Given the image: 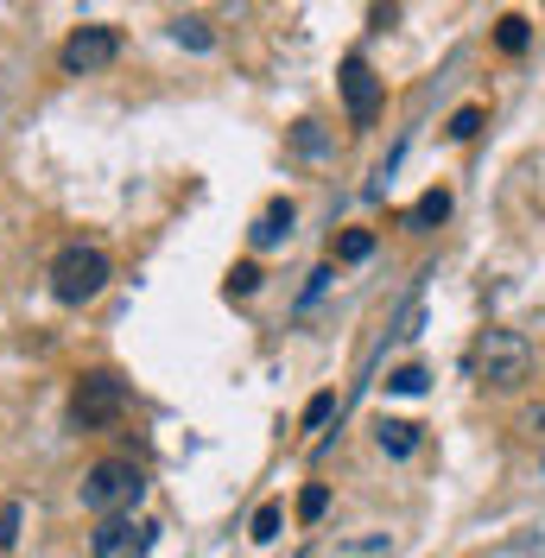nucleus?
Listing matches in <instances>:
<instances>
[{"instance_id":"f257e3e1","label":"nucleus","mask_w":545,"mask_h":558,"mask_svg":"<svg viewBox=\"0 0 545 558\" xmlns=\"http://www.w3.org/2000/svg\"><path fill=\"white\" fill-rule=\"evenodd\" d=\"M470 368H476L482 387L513 393L520 381H533V343H526L520 330H482L476 349H470Z\"/></svg>"},{"instance_id":"f03ea898","label":"nucleus","mask_w":545,"mask_h":558,"mask_svg":"<svg viewBox=\"0 0 545 558\" xmlns=\"http://www.w3.org/2000/svg\"><path fill=\"white\" fill-rule=\"evenodd\" d=\"M140 495H146V476H140L128 457H102V463L83 476V508H89V514H102V521L134 514Z\"/></svg>"},{"instance_id":"7ed1b4c3","label":"nucleus","mask_w":545,"mask_h":558,"mask_svg":"<svg viewBox=\"0 0 545 558\" xmlns=\"http://www.w3.org/2000/svg\"><path fill=\"white\" fill-rule=\"evenodd\" d=\"M108 286V254L102 247H64L58 260H51V292L64 299V305H89L96 292Z\"/></svg>"},{"instance_id":"20e7f679","label":"nucleus","mask_w":545,"mask_h":558,"mask_svg":"<svg viewBox=\"0 0 545 558\" xmlns=\"http://www.w3.org/2000/svg\"><path fill=\"white\" fill-rule=\"evenodd\" d=\"M114 58H121V33H114V26H76V33L64 38V51H58V64H64L70 76L108 70Z\"/></svg>"},{"instance_id":"39448f33","label":"nucleus","mask_w":545,"mask_h":558,"mask_svg":"<svg viewBox=\"0 0 545 558\" xmlns=\"http://www.w3.org/2000/svg\"><path fill=\"white\" fill-rule=\"evenodd\" d=\"M121 407H128V381H121V375H108V368L83 375V381H76V400H70L76 425H108Z\"/></svg>"},{"instance_id":"423d86ee","label":"nucleus","mask_w":545,"mask_h":558,"mask_svg":"<svg viewBox=\"0 0 545 558\" xmlns=\"http://www.w3.org/2000/svg\"><path fill=\"white\" fill-rule=\"evenodd\" d=\"M153 533H159L153 521L114 514V521L96 526V539H89V546H96V558H146V553H153Z\"/></svg>"},{"instance_id":"0eeeda50","label":"nucleus","mask_w":545,"mask_h":558,"mask_svg":"<svg viewBox=\"0 0 545 558\" xmlns=\"http://www.w3.org/2000/svg\"><path fill=\"white\" fill-rule=\"evenodd\" d=\"M337 83H342V102H349V121H355V128H368V121L380 114V76L368 70V58H355V51H349Z\"/></svg>"},{"instance_id":"6e6552de","label":"nucleus","mask_w":545,"mask_h":558,"mask_svg":"<svg viewBox=\"0 0 545 558\" xmlns=\"http://www.w3.org/2000/svg\"><path fill=\"white\" fill-rule=\"evenodd\" d=\"M292 222H299V209L286 204V197H272V204L261 209V222L247 229V242H254V247H261V254H267V247H279V242H286V235H292Z\"/></svg>"},{"instance_id":"1a4fd4ad","label":"nucleus","mask_w":545,"mask_h":558,"mask_svg":"<svg viewBox=\"0 0 545 558\" xmlns=\"http://www.w3.org/2000/svg\"><path fill=\"white\" fill-rule=\"evenodd\" d=\"M375 438H380V451L387 457H412L419 451V425H412V418H380Z\"/></svg>"},{"instance_id":"9d476101","label":"nucleus","mask_w":545,"mask_h":558,"mask_svg":"<svg viewBox=\"0 0 545 558\" xmlns=\"http://www.w3.org/2000/svg\"><path fill=\"white\" fill-rule=\"evenodd\" d=\"M171 38H178L184 51H216V33H209V20H197V13H178V20H171Z\"/></svg>"},{"instance_id":"9b49d317","label":"nucleus","mask_w":545,"mask_h":558,"mask_svg":"<svg viewBox=\"0 0 545 558\" xmlns=\"http://www.w3.org/2000/svg\"><path fill=\"white\" fill-rule=\"evenodd\" d=\"M292 146H299V159H311V166L330 159V134H324V121H299V128H292Z\"/></svg>"},{"instance_id":"f8f14e48","label":"nucleus","mask_w":545,"mask_h":558,"mask_svg":"<svg viewBox=\"0 0 545 558\" xmlns=\"http://www.w3.org/2000/svg\"><path fill=\"white\" fill-rule=\"evenodd\" d=\"M444 216H450V191H425V197H419V204H412V229H432V222H444Z\"/></svg>"},{"instance_id":"ddd939ff","label":"nucleus","mask_w":545,"mask_h":558,"mask_svg":"<svg viewBox=\"0 0 545 558\" xmlns=\"http://www.w3.org/2000/svg\"><path fill=\"white\" fill-rule=\"evenodd\" d=\"M425 387H432V375H425L419 362H407V368H393V375H387V393H425Z\"/></svg>"},{"instance_id":"4468645a","label":"nucleus","mask_w":545,"mask_h":558,"mask_svg":"<svg viewBox=\"0 0 545 558\" xmlns=\"http://www.w3.org/2000/svg\"><path fill=\"white\" fill-rule=\"evenodd\" d=\"M526 38H533V33H526V20H520V13H508V20L495 26V45H501L508 58H513V51H526Z\"/></svg>"},{"instance_id":"2eb2a0df","label":"nucleus","mask_w":545,"mask_h":558,"mask_svg":"<svg viewBox=\"0 0 545 558\" xmlns=\"http://www.w3.org/2000/svg\"><path fill=\"white\" fill-rule=\"evenodd\" d=\"M324 508H330V488H324V483H311L305 495H299V521L317 526V521H324Z\"/></svg>"},{"instance_id":"dca6fc26","label":"nucleus","mask_w":545,"mask_h":558,"mask_svg":"<svg viewBox=\"0 0 545 558\" xmlns=\"http://www.w3.org/2000/svg\"><path fill=\"white\" fill-rule=\"evenodd\" d=\"M337 254L342 260H368V254H375V235H368V229H349V235L337 242Z\"/></svg>"},{"instance_id":"f3484780","label":"nucleus","mask_w":545,"mask_h":558,"mask_svg":"<svg viewBox=\"0 0 545 558\" xmlns=\"http://www.w3.org/2000/svg\"><path fill=\"white\" fill-rule=\"evenodd\" d=\"M482 134V108L470 102V108H457V114H450V140H476Z\"/></svg>"},{"instance_id":"a211bd4d","label":"nucleus","mask_w":545,"mask_h":558,"mask_svg":"<svg viewBox=\"0 0 545 558\" xmlns=\"http://www.w3.org/2000/svg\"><path fill=\"white\" fill-rule=\"evenodd\" d=\"M279 526H286V514H279V501H267V508L254 514V539L267 546V539H279Z\"/></svg>"},{"instance_id":"6ab92c4d","label":"nucleus","mask_w":545,"mask_h":558,"mask_svg":"<svg viewBox=\"0 0 545 558\" xmlns=\"http://www.w3.org/2000/svg\"><path fill=\"white\" fill-rule=\"evenodd\" d=\"M254 286H261V267H254V260H241L235 274H229V299H247Z\"/></svg>"},{"instance_id":"aec40b11","label":"nucleus","mask_w":545,"mask_h":558,"mask_svg":"<svg viewBox=\"0 0 545 558\" xmlns=\"http://www.w3.org/2000/svg\"><path fill=\"white\" fill-rule=\"evenodd\" d=\"M330 413H337V393H317V400L305 407V432H317V425H324Z\"/></svg>"},{"instance_id":"412c9836","label":"nucleus","mask_w":545,"mask_h":558,"mask_svg":"<svg viewBox=\"0 0 545 558\" xmlns=\"http://www.w3.org/2000/svg\"><path fill=\"white\" fill-rule=\"evenodd\" d=\"M13 539H20V501H7V508H0V553H7Z\"/></svg>"},{"instance_id":"4be33fe9","label":"nucleus","mask_w":545,"mask_h":558,"mask_svg":"<svg viewBox=\"0 0 545 558\" xmlns=\"http://www.w3.org/2000/svg\"><path fill=\"white\" fill-rule=\"evenodd\" d=\"M495 558H540V533H520L508 553H495Z\"/></svg>"},{"instance_id":"5701e85b","label":"nucleus","mask_w":545,"mask_h":558,"mask_svg":"<svg viewBox=\"0 0 545 558\" xmlns=\"http://www.w3.org/2000/svg\"><path fill=\"white\" fill-rule=\"evenodd\" d=\"M540 470H545V463H540Z\"/></svg>"}]
</instances>
